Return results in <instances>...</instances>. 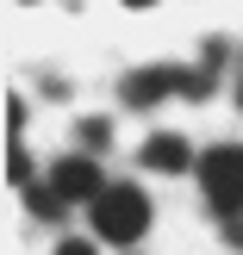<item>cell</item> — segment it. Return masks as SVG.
<instances>
[{"label":"cell","mask_w":243,"mask_h":255,"mask_svg":"<svg viewBox=\"0 0 243 255\" xmlns=\"http://www.w3.org/2000/svg\"><path fill=\"white\" fill-rule=\"evenodd\" d=\"M231 94H237V112H243V62H237V81H231Z\"/></svg>","instance_id":"7c38bea8"},{"label":"cell","mask_w":243,"mask_h":255,"mask_svg":"<svg viewBox=\"0 0 243 255\" xmlns=\"http://www.w3.org/2000/svg\"><path fill=\"white\" fill-rule=\"evenodd\" d=\"M6 131H12V143H19V131H25V100H6Z\"/></svg>","instance_id":"9c48e42d"},{"label":"cell","mask_w":243,"mask_h":255,"mask_svg":"<svg viewBox=\"0 0 243 255\" xmlns=\"http://www.w3.org/2000/svg\"><path fill=\"white\" fill-rule=\"evenodd\" d=\"M75 143H81V156L100 162V149L112 143V125H106V119H81V125H75Z\"/></svg>","instance_id":"52a82bcc"},{"label":"cell","mask_w":243,"mask_h":255,"mask_svg":"<svg viewBox=\"0 0 243 255\" xmlns=\"http://www.w3.org/2000/svg\"><path fill=\"white\" fill-rule=\"evenodd\" d=\"M6 181H12V187H25V193L37 187V181H31V156H25V143H12V149H6Z\"/></svg>","instance_id":"ba28073f"},{"label":"cell","mask_w":243,"mask_h":255,"mask_svg":"<svg viewBox=\"0 0 243 255\" xmlns=\"http://www.w3.org/2000/svg\"><path fill=\"white\" fill-rule=\"evenodd\" d=\"M144 168H156V174H187V168H200V156L187 149V137H175V131H156V137H144Z\"/></svg>","instance_id":"5b68a950"},{"label":"cell","mask_w":243,"mask_h":255,"mask_svg":"<svg viewBox=\"0 0 243 255\" xmlns=\"http://www.w3.org/2000/svg\"><path fill=\"white\" fill-rule=\"evenodd\" d=\"M56 255H100V249L87 243V237H62V243H56Z\"/></svg>","instance_id":"30bf717a"},{"label":"cell","mask_w":243,"mask_h":255,"mask_svg":"<svg viewBox=\"0 0 243 255\" xmlns=\"http://www.w3.org/2000/svg\"><path fill=\"white\" fill-rule=\"evenodd\" d=\"M25 212H31V218H44V224H56V218H62V193H56L50 181H37L31 193H25Z\"/></svg>","instance_id":"8992f818"},{"label":"cell","mask_w":243,"mask_h":255,"mask_svg":"<svg viewBox=\"0 0 243 255\" xmlns=\"http://www.w3.org/2000/svg\"><path fill=\"white\" fill-rule=\"evenodd\" d=\"M194 174H200V193H206V206H212L219 224L243 218V149L237 143H212Z\"/></svg>","instance_id":"3957f363"},{"label":"cell","mask_w":243,"mask_h":255,"mask_svg":"<svg viewBox=\"0 0 243 255\" xmlns=\"http://www.w3.org/2000/svg\"><path fill=\"white\" fill-rule=\"evenodd\" d=\"M87 218H94V237L100 243H144V231H150V199H144V187H131V181H112L106 193L87 206Z\"/></svg>","instance_id":"7a4b0ae2"},{"label":"cell","mask_w":243,"mask_h":255,"mask_svg":"<svg viewBox=\"0 0 243 255\" xmlns=\"http://www.w3.org/2000/svg\"><path fill=\"white\" fill-rule=\"evenodd\" d=\"M44 181L62 193V206H94V199L112 187L106 174H100V162H94V156H81V149H75V156H56Z\"/></svg>","instance_id":"277c9868"},{"label":"cell","mask_w":243,"mask_h":255,"mask_svg":"<svg viewBox=\"0 0 243 255\" xmlns=\"http://www.w3.org/2000/svg\"><path fill=\"white\" fill-rule=\"evenodd\" d=\"M212 94V75L206 69H175V62H156V69H131L119 81V100L131 112L162 106V100H206Z\"/></svg>","instance_id":"6da1fadb"},{"label":"cell","mask_w":243,"mask_h":255,"mask_svg":"<svg viewBox=\"0 0 243 255\" xmlns=\"http://www.w3.org/2000/svg\"><path fill=\"white\" fill-rule=\"evenodd\" d=\"M225 243H231V249H243V218H231V224H225Z\"/></svg>","instance_id":"8fae6325"}]
</instances>
